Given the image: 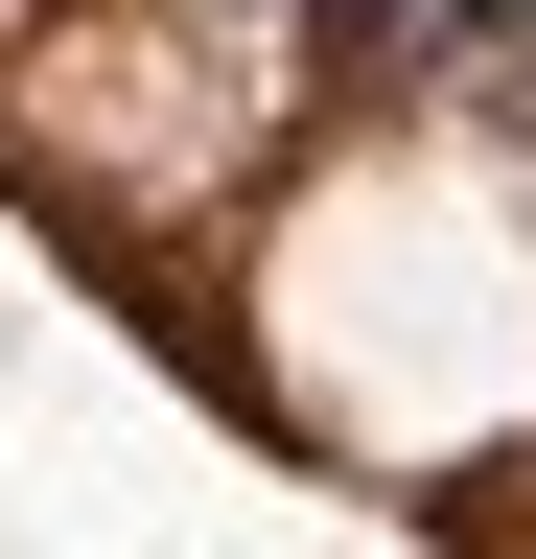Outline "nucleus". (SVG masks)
<instances>
[{
    "mask_svg": "<svg viewBox=\"0 0 536 559\" xmlns=\"http://www.w3.org/2000/svg\"><path fill=\"white\" fill-rule=\"evenodd\" d=\"M257 24H303V0H257Z\"/></svg>",
    "mask_w": 536,
    "mask_h": 559,
    "instance_id": "f03ea898",
    "label": "nucleus"
},
{
    "mask_svg": "<svg viewBox=\"0 0 536 559\" xmlns=\"http://www.w3.org/2000/svg\"><path fill=\"white\" fill-rule=\"evenodd\" d=\"M326 70H396V117H420V70H536V0H303Z\"/></svg>",
    "mask_w": 536,
    "mask_h": 559,
    "instance_id": "f257e3e1",
    "label": "nucleus"
}]
</instances>
